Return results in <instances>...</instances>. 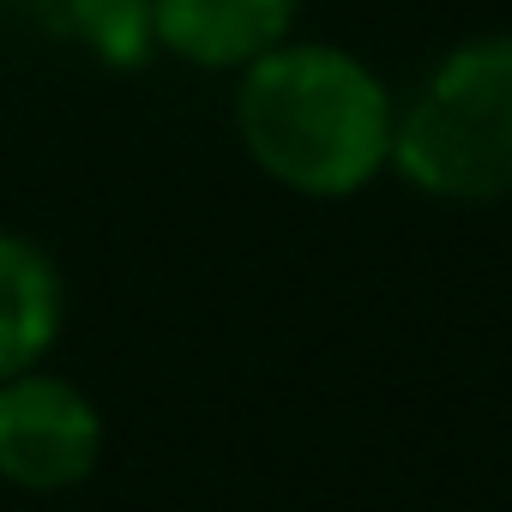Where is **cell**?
I'll return each instance as SVG.
<instances>
[{"mask_svg":"<svg viewBox=\"0 0 512 512\" xmlns=\"http://www.w3.org/2000/svg\"><path fill=\"white\" fill-rule=\"evenodd\" d=\"M67 19L109 67H139L157 49L151 0H67Z\"/></svg>","mask_w":512,"mask_h":512,"instance_id":"6","label":"cell"},{"mask_svg":"<svg viewBox=\"0 0 512 512\" xmlns=\"http://www.w3.org/2000/svg\"><path fill=\"white\" fill-rule=\"evenodd\" d=\"M67 320V284L31 235H0V380L31 374Z\"/></svg>","mask_w":512,"mask_h":512,"instance_id":"5","label":"cell"},{"mask_svg":"<svg viewBox=\"0 0 512 512\" xmlns=\"http://www.w3.org/2000/svg\"><path fill=\"white\" fill-rule=\"evenodd\" d=\"M392 169L452 205L512 193V31L458 43L392 115Z\"/></svg>","mask_w":512,"mask_h":512,"instance_id":"2","label":"cell"},{"mask_svg":"<svg viewBox=\"0 0 512 512\" xmlns=\"http://www.w3.org/2000/svg\"><path fill=\"white\" fill-rule=\"evenodd\" d=\"M103 458V416L97 404L55 374H13L0 380V476L25 494L79 488Z\"/></svg>","mask_w":512,"mask_h":512,"instance_id":"3","label":"cell"},{"mask_svg":"<svg viewBox=\"0 0 512 512\" xmlns=\"http://www.w3.org/2000/svg\"><path fill=\"white\" fill-rule=\"evenodd\" d=\"M392 97L380 73L332 43H278L241 67L235 133L278 187L350 199L392 163Z\"/></svg>","mask_w":512,"mask_h":512,"instance_id":"1","label":"cell"},{"mask_svg":"<svg viewBox=\"0 0 512 512\" xmlns=\"http://www.w3.org/2000/svg\"><path fill=\"white\" fill-rule=\"evenodd\" d=\"M302 0H151V37L187 67L241 73L290 43Z\"/></svg>","mask_w":512,"mask_h":512,"instance_id":"4","label":"cell"}]
</instances>
